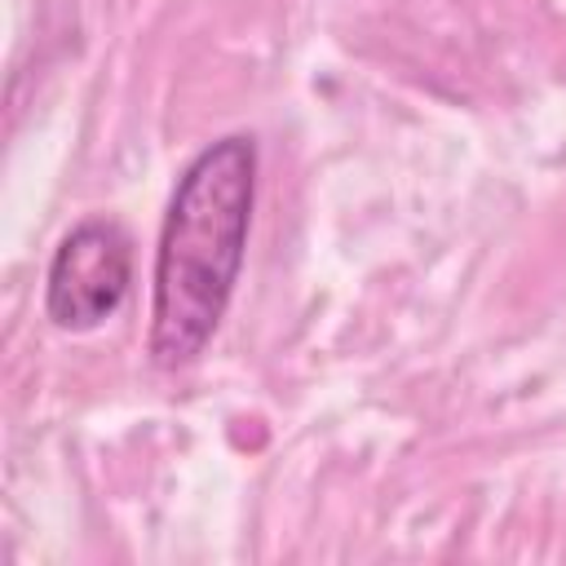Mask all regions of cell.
Here are the masks:
<instances>
[{
  "mask_svg": "<svg viewBox=\"0 0 566 566\" xmlns=\"http://www.w3.org/2000/svg\"><path fill=\"white\" fill-rule=\"evenodd\" d=\"M256 203V137L208 142L177 177L150 287V363L172 371L195 363L234 296Z\"/></svg>",
  "mask_w": 566,
  "mask_h": 566,
  "instance_id": "6da1fadb",
  "label": "cell"
},
{
  "mask_svg": "<svg viewBox=\"0 0 566 566\" xmlns=\"http://www.w3.org/2000/svg\"><path fill=\"white\" fill-rule=\"evenodd\" d=\"M133 283V239L111 217H84L62 234L44 274V314L62 332L106 323Z\"/></svg>",
  "mask_w": 566,
  "mask_h": 566,
  "instance_id": "7a4b0ae2",
  "label": "cell"
}]
</instances>
